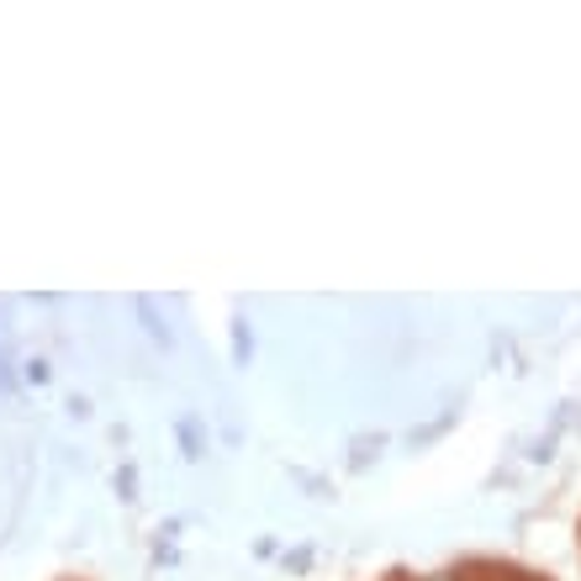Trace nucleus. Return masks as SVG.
<instances>
[{
	"label": "nucleus",
	"mask_w": 581,
	"mask_h": 581,
	"mask_svg": "<svg viewBox=\"0 0 581 581\" xmlns=\"http://www.w3.org/2000/svg\"><path fill=\"white\" fill-rule=\"evenodd\" d=\"M59 581H85V577H59Z\"/></svg>",
	"instance_id": "f03ea898"
},
{
	"label": "nucleus",
	"mask_w": 581,
	"mask_h": 581,
	"mask_svg": "<svg viewBox=\"0 0 581 581\" xmlns=\"http://www.w3.org/2000/svg\"><path fill=\"white\" fill-rule=\"evenodd\" d=\"M370 581H550L545 571H528L519 560H497V555H465V560H444V566H402V571H381Z\"/></svg>",
	"instance_id": "f257e3e1"
}]
</instances>
